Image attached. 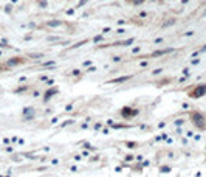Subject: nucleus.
<instances>
[{
    "label": "nucleus",
    "mask_w": 206,
    "mask_h": 177,
    "mask_svg": "<svg viewBox=\"0 0 206 177\" xmlns=\"http://www.w3.org/2000/svg\"><path fill=\"white\" fill-rule=\"evenodd\" d=\"M130 79V76H121V78H118V79H113V81H110L112 84H118V83H124V81H129Z\"/></svg>",
    "instance_id": "7ed1b4c3"
},
{
    "label": "nucleus",
    "mask_w": 206,
    "mask_h": 177,
    "mask_svg": "<svg viewBox=\"0 0 206 177\" xmlns=\"http://www.w3.org/2000/svg\"><path fill=\"white\" fill-rule=\"evenodd\" d=\"M192 118H194V123H195L200 129L204 128V121H203V117H201L200 114H194V115H192Z\"/></svg>",
    "instance_id": "f03ea898"
},
{
    "label": "nucleus",
    "mask_w": 206,
    "mask_h": 177,
    "mask_svg": "<svg viewBox=\"0 0 206 177\" xmlns=\"http://www.w3.org/2000/svg\"><path fill=\"white\" fill-rule=\"evenodd\" d=\"M85 2H87V0H81V2H79V5H84Z\"/></svg>",
    "instance_id": "ddd939ff"
},
{
    "label": "nucleus",
    "mask_w": 206,
    "mask_h": 177,
    "mask_svg": "<svg viewBox=\"0 0 206 177\" xmlns=\"http://www.w3.org/2000/svg\"><path fill=\"white\" fill-rule=\"evenodd\" d=\"M56 92H57V89H51V90H48V92L45 93V100L51 98V97H53V93H56Z\"/></svg>",
    "instance_id": "39448f33"
},
{
    "label": "nucleus",
    "mask_w": 206,
    "mask_h": 177,
    "mask_svg": "<svg viewBox=\"0 0 206 177\" xmlns=\"http://www.w3.org/2000/svg\"><path fill=\"white\" fill-rule=\"evenodd\" d=\"M169 51H172V48H166V50H160V51H155L152 54V56H163V54H166V53H169Z\"/></svg>",
    "instance_id": "20e7f679"
},
{
    "label": "nucleus",
    "mask_w": 206,
    "mask_h": 177,
    "mask_svg": "<svg viewBox=\"0 0 206 177\" xmlns=\"http://www.w3.org/2000/svg\"><path fill=\"white\" fill-rule=\"evenodd\" d=\"M48 25L50 26H57V25H60V22L59 20H53V22H48Z\"/></svg>",
    "instance_id": "0eeeda50"
},
{
    "label": "nucleus",
    "mask_w": 206,
    "mask_h": 177,
    "mask_svg": "<svg viewBox=\"0 0 206 177\" xmlns=\"http://www.w3.org/2000/svg\"><path fill=\"white\" fill-rule=\"evenodd\" d=\"M136 114V111H130V109H124L123 111V115L124 117H127V115H135Z\"/></svg>",
    "instance_id": "423d86ee"
},
{
    "label": "nucleus",
    "mask_w": 206,
    "mask_h": 177,
    "mask_svg": "<svg viewBox=\"0 0 206 177\" xmlns=\"http://www.w3.org/2000/svg\"><path fill=\"white\" fill-rule=\"evenodd\" d=\"M130 44H133V37L132 39H127L126 42H124V45H130Z\"/></svg>",
    "instance_id": "1a4fd4ad"
},
{
    "label": "nucleus",
    "mask_w": 206,
    "mask_h": 177,
    "mask_svg": "<svg viewBox=\"0 0 206 177\" xmlns=\"http://www.w3.org/2000/svg\"><path fill=\"white\" fill-rule=\"evenodd\" d=\"M203 95H206V86H204V84L195 87L191 97H192V98H200V97H203Z\"/></svg>",
    "instance_id": "f257e3e1"
},
{
    "label": "nucleus",
    "mask_w": 206,
    "mask_h": 177,
    "mask_svg": "<svg viewBox=\"0 0 206 177\" xmlns=\"http://www.w3.org/2000/svg\"><path fill=\"white\" fill-rule=\"evenodd\" d=\"M19 62H20V59H11L8 64H9V65H14V64H19Z\"/></svg>",
    "instance_id": "6e6552de"
},
{
    "label": "nucleus",
    "mask_w": 206,
    "mask_h": 177,
    "mask_svg": "<svg viewBox=\"0 0 206 177\" xmlns=\"http://www.w3.org/2000/svg\"><path fill=\"white\" fill-rule=\"evenodd\" d=\"M93 40H95V42H101V40H102V36H96Z\"/></svg>",
    "instance_id": "9d476101"
},
{
    "label": "nucleus",
    "mask_w": 206,
    "mask_h": 177,
    "mask_svg": "<svg viewBox=\"0 0 206 177\" xmlns=\"http://www.w3.org/2000/svg\"><path fill=\"white\" fill-rule=\"evenodd\" d=\"M143 2H144V0H133L135 5H139V3H143Z\"/></svg>",
    "instance_id": "9b49d317"
},
{
    "label": "nucleus",
    "mask_w": 206,
    "mask_h": 177,
    "mask_svg": "<svg viewBox=\"0 0 206 177\" xmlns=\"http://www.w3.org/2000/svg\"><path fill=\"white\" fill-rule=\"evenodd\" d=\"M161 171H163V172H169L171 169H169V168H167V166H164V168H161Z\"/></svg>",
    "instance_id": "f8f14e48"
},
{
    "label": "nucleus",
    "mask_w": 206,
    "mask_h": 177,
    "mask_svg": "<svg viewBox=\"0 0 206 177\" xmlns=\"http://www.w3.org/2000/svg\"><path fill=\"white\" fill-rule=\"evenodd\" d=\"M204 16H206V11H204Z\"/></svg>",
    "instance_id": "2eb2a0df"
},
{
    "label": "nucleus",
    "mask_w": 206,
    "mask_h": 177,
    "mask_svg": "<svg viewBox=\"0 0 206 177\" xmlns=\"http://www.w3.org/2000/svg\"><path fill=\"white\" fill-rule=\"evenodd\" d=\"M201 51H206V45H204V47H203V48H201Z\"/></svg>",
    "instance_id": "4468645a"
}]
</instances>
